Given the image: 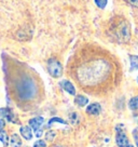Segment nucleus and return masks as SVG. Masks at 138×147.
<instances>
[{
    "label": "nucleus",
    "mask_w": 138,
    "mask_h": 147,
    "mask_svg": "<svg viewBox=\"0 0 138 147\" xmlns=\"http://www.w3.org/2000/svg\"><path fill=\"white\" fill-rule=\"evenodd\" d=\"M37 84L31 77H23L16 83V94L23 101L33 98L37 94Z\"/></svg>",
    "instance_id": "f257e3e1"
},
{
    "label": "nucleus",
    "mask_w": 138,
    "mask_h": 147,
    "mask_svg": "<svg viewBox=\"0 0 138 147\" xmlns=\"http://www.w3.org/2000/svg\"><path fill=\"white\" fill-rule=\"evenodd\" d=\"M110 30L119 42H126L131 37V27L126 20H115L111 24Z\"/></svg>",
    "instance_id": "f03ea898"
},
{
    "label": "nucleus",
    "mask_w": 138,
    "mask_h": 147,
    "mask_svg": "<svg viewBox=\"0 0 138 147\" xmlns=\"http://www.w3.org/2000/svg\"><path fill=\"white\" fill-rule=\"evenodd\" d=\"M46 66H48V71L53 78L62 77V75H63V66L56 59H54V57L49 59L48 63H46Z\"/></svg>",
    "instance_id": "7ed1b4c3"
},
{
    "label": "nucleus",
    "mask_w": 138,
    "mask_h": 147,
    "mask_svg": "<svg viewBox=\"0 0 138 147\" xmlns=\"http://www.w3.org/2000/svg\"><path fill=\"white\" fill-rule=\"evenodd\" d=\"M60 87L64 91L67 92L68 94H70V95H76V88H74V86L69 80H66V79L62 80L60 82Z\"/></svg>",
    "instance_id": "20e7f679"
},
{
    "label": "nucleus",
    "mask_w": 138,
    "mask_h": 147,
    "mask_svg": "<svg viewBox=\"0 0 138 147\" xmlns=\"http://www.w3.org/2000/svg\"><path fill=\"white\" fill-rule=\"evenodd\" d=\"M115 143L119 147H125L129 145V138L126 136L124 131L121 132H117V136H115Z\"/></svg>",
    "instance_id": "39448f33"
},
{
    "label": "nucleus",
    "mask_w": 138,
    "mask_h": 147,
    "mask_svg": "<svg viewBox=\"0 0 138 147\" xmlns=\"http://www.w3.org/2000/svg\"><path fill=\"white\" fill-rule=\"evenodd\" d=\"M14 113L12 110L10 109V108H7V107H2V108H0V118L1 119H7L11 121V122H13L14 121Z\"/></svg>",
    "instance_id": "423d86ee"
},
{
    "label": "nucleus",
    "mask_w": 138,
    "mask_h": 147,
    "mask_svg": "<svg viewBox=\"0 0 138 147\" xmlns=\"http://www.w3.org/2000/svg\"><path fill=\"white\" fill-rule=\"evenodd\" d=\"M101 111V106L99 103H92L86 107V113L88 115L92 116H97L99 115Z\"/></svg>",
    "instance_id": "0eeeda50"
},
{
    "label": "nucleus",
    "mask_w": 138,
    "mask_h": 147,
    "mask_svg": "<svg viewBox=\"0 0 138 147\" xmlns=\"http://www.w3.org/2000/svg\"><path fill=\"white\" fill-rule=\"evenodd\" d=\"M43 122H44V119H43L42 117H35V118H31V119L28 121L29 127H30L33 131H36L38 129H41Z\"/></svg>",
    "instance_id": "6e6552de"
},
{
    "label": "nucleus",
    "mask_w": 138,
    "mask_h": 147,
    "mask_svg": "<svg viewBox=\"0 0 138 147\" xmlns=\"http://www.w3.org/2000/svg\"><path fill=\"white\" fill-rule=\"evenodd\" d=\"M19 132H21V135L23 136L25 140L27 141H30L32 138H33V134H32V129L28 125H23L19 129Z\"/></svg>",
    "instance_id": "1a4fd4ad"
},
{
    "label": "nucleus",
    "mask_w": 138,
    "mask_h": 147,
    "mask_svg": "<svg viewBox=\"0 0 138 147\" xmlns=\"http://www.w3.org/2000/svg\"><path fill=\"white\" fill-rule=\"evenodd\" d=\"M10 145H11V147H22V145H23L22 138H19L17 134H12L10 136Z\"/></svg>",
    "instance_id": "9d476101"
},
{
    "label": "nucleus",
    "mask_w": 138,
    "mask_h": 147,
    "mask_svg": "<svg viewBox=\"0 0 138 147\" xmlns=\"http://www.w3.org/2000/svg\"><path fill=\"white\" fill-rule=\"evenodd\" d=\"M74 103L79 107H84V106H86L88 104V98L85 95L80 94V95H77V96L74 97Z\"/></svg>",
    "instance_id": "9b49d317"
},
{
    "label": "nucleus",
    "mask_w": 138,
    "mask_h": 147,
    "mask_svg": "<svg viewBox=\"0 0 138 147\" xmlns=\"http://www.w3.org/2000/svg\"><path fill=\"white\" fill-rule=\"evenodd\" d=\"M131 70H138V55H129Z\"/></svg>",
    "instance_id": "f8f14e48"
},
{
    "label": "nucleus",
    "mask_w": 138,
    "mask_h": 147,
    "mask_svg": "<svg viewBox=\"0 0 138 147\" xmlns=\"http://www.w3.org/2000/svg\"><path fill=\"white\" fill-rule=\"evenodd\" d=\"M129 107L132 110H138V95L132 97L129 102Z\"/></svg>",
    "instance_id": "ddd939ff"
},
{
    "label": "nucleus",
    "mask_w": 138,
    "mask_h": 147,
    "mask_svg": "<svg viewBox=\"0 0 138 147\" xmlns=\"http://www.w3.org/2000/svg\"><path fill=\"white\" fill-rule=\"evenodd\" d=\"M94 2H95L97 8L100 10H105L107 5H108V0H94Z\"/></svg>",
    "instance_id": "4468645a"
},
{
    "label": "nucleus",
    "mask_w": 138,
    "mask_h": 147,
    "mask_svg": "<svg viewBox=\"0 0 138 147\" xmlns=\"http://www.w3.org/2000/svg\"><path fill=\"white\" fill-rule=\"evenodd\" d=\"M0 141L3 145H8V143H9V136H8L7 132H5L3 130L0 131Z\"/></svg>",
    "instance_id": "2eb2a0df"
},
{
    "label": "nucleus",
    "mask_w": 138,
    "mask_h": 147,
    "mask_svg": "<svg viewBox=\"0 0 138 147\" xmlns=\"http://www.w3.org/2000/svg\"><path fill=\"white\" fill-rule=\"evenodd\" d=\"M55 136H56L55 131H48V132L46 133V141H53Z\"/></svg>",
    "instance_id": "dca6fc26"
},
{
    "label": "nucleus",
    "mask_w": 138,
    "mask_h": 147,
    "mask_svg": "<svg viewBox=\"0 0 138 147\" xmlns=\"http://www.w3.org/2000/svg\"><path fill=\"white\" fill-rule=\"evenodd\" d=\"M53 122H60V123H62V124H67V122H66L65 120H63L62 118H58V117H54V118L50 119V121H49V125H51Z\"/></svg>",
    "instance_id": "f3484780"
},
{
    "label": "nucleus",
    "mask_w": 138,
    "mask_h": 147,
    "mask_svg": "<svg viewBox=\"0 0 138 147\" xmlns=\"http://www.w3.org/2000/svg\"><path fill=\"white\" fill-rule=\"evenodd\" d=\"M33 147H46V143L43 140H38L33 143Z\"/></svg>",
    "instance_id": "a211bd4d"
},
{
    "label": "nucleus",
    "mask_w": 138,
    "mask_h": 147,
    "mask_svg": "<svg viewBox=\"0 0 138 147\" xmlns=\"http://www.w3.org/2000/svg\"><path fill=\"white\" fill-rule=\"evenodd\" d=\"M129 5H132L133 8L138 9V0H125Z\"/></svg>",
    "instance_id": "6ab92c4d"
},
{
    "label": "nucleus",
    "mask_w": 138,
    "mask_h": 147,
    "mask_svg": "<svg viewBox=\"0 0 138 147\" xmlns=\"http://www.w3.org/2000/svg\"><path fill=\"white\" fill-rule=\"evenodd\" d=\"M35 135H36L38 138H40V136L42 135V130H41V129H38V130H36V131H35Z\"/></svg>",
    "instance_id": "aec40b11"
},
{
    "label": "nucleus",
    "mask_w": 138,
    "mask_h": 147,
    "mask_svg": "<svg viewBox=\"0 0 138 147\" xmlns=\"http://www.w3.org/2000/svg\"><path fill=\"white\" fill-rule=\"evenodd\" d=\"M115 131H117V132L123 131V124H118V125L115 127Z\"/></svg>",
    "instance_id": "412c9836"
},
{
    "label": "nucleus",
    "mask_w": 138,
    "mask_h": 147,
    "mask_svg": "<svg viewBox=\"0 0 138 147\" xmlns=\"http://www.w3.org/2000/svg\"><path fill=\"white\" fill-rule=\"evenodd\" d=\"M5 120L1 119V118H0V131H1V130H3V128H5Z\"/></svg>",
    "instance_id": "4be33fe9"
},
{
    "label": "nucleus",
    "mask_w": 138,
    "mask_h": 147,
    "mask_svg": "<svg viewBox=\"0 0 138 147\" xmlns=\"http://www.w3.org/2000/svg\"><path fill=\"white\" fill-rule=\"evenodd\" d=\"M70 119H71L72 123H74V120L76 121V119H77V114H76V113H72V114H70Z\"/></svg>",
    "instance_id": "5701e85b"
},
{
    "label": "nucleus",
    "mask_w": 138,
    "mask_h": 147,
    "mask_svg": "<svg viewBox=\"0 0 138 147\" xmlns=\"http://www.w3.org/2000/svg\"><path fill=\"white\" fill-rule=\"evenodd\" d=\"M125 147H134V146H133V145H131V144H129V145H126Z\"/></svg>",
    "instance_id": "b1692460"
},
{
    "label": "nucleus",
    "mask_w": 138,
    "mask_h": 147,
    "mask_svg": "<svg viewBox=\"0 0 138 147\" xmlns=\"http://www.w3.org/2000/svg\"><path fill=\"white\" fill-rule=\"evenodd\" d=\"M136 34H137V36H138V29H137V30H136Z\"/></svg>",
    "instance_id": "393cba45"
},
{
    "label": "nucleus",
    "mask_w": 138,
    "mask_h": 147,
    "mask_svg": "<svg viewBox=\"0 0 138 147\" xmlns=\"http://www.w3.org/2000/svg\"><path fill=\"white\" fill-rule=\"evenodd\" d=\"M136 144H137V147H138V140H137V143H136Z\"/></svg>",
    "instance_id": "a878e982"
},
{
    "label": "nucleus",
    "mask_w": 138,
    "mask_h": 147,
    "mask_svg": "<svg viewBox=\"0 0 138 147\" xmlns=\"http://www.w3.org/2000/svg\"><path fill=\"white\" fill-rule=\"evenodd\" d=\"M54 147H62V146H54Z\"/></svg>",
    "instance_id": "bb28decb"
},
{
    "label": "nucleus",
    "mask_w": 138,
    "mask_h": 147,
    "mask_svg": "<svg viewBox=\"0 0 138 147\" xmlns=\"http://www.w3.org/2000/svg\"><path fill=\"white\" fill-rule=\"evenodd\" d=\"M137 83H138V77H137Z\"/></svg>",
    "instance_id": "cd10ccee"
}]
</instances>
